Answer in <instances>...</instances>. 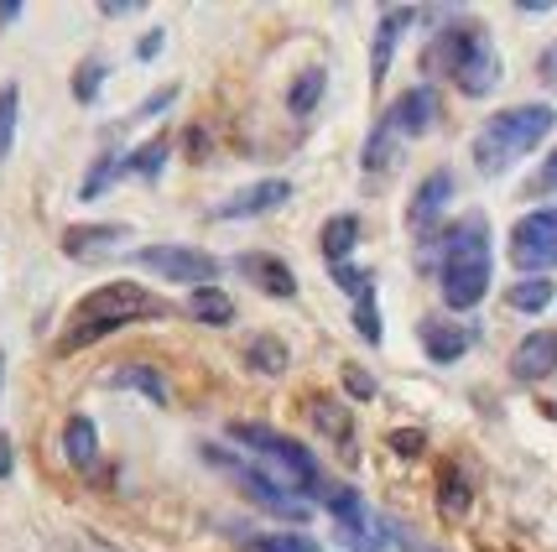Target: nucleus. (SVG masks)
I'll use <instances>...</instances> for the list:
<instances>
[{
	"label": "nucleus",
	"instance_id": "23",
	"mask_svg": "<svg viewBox=\"0 0 557 552\" xmlns=\"http://www.w3.org/2000/svg\"><path fill=\"white\" fill-rule=\"evenodd\" d=\"M355 329H360L364 344H381V312H375V271H364V282L355 292Z\"/></svg>",
	"mask_w": 557,
	"mask_h": 552
},
{
	"label": "nucleus",
	"instance_id": "28",
	"mask_svg": "<svg viewBox=\"0 0 557 552\" xmlns=\"http://www.w3.org/2000/svg\"><path fill=\"white\" fill-rule=\"evenodd\" d=\"M308 407H313V422H318L323 432H329L334 443H344V449L355 443V422H349V412H344V407H334L329 396H313Z\"/></svg>",
	"mask_w": 557,
	"mask_h": 552
},
{
	"label": "nucleus",
	"instance_id": "8",
	"mask_svg": "<svg viewBox=\"0 0 557 552\" xmlns=\"http://www.w3.org/2000/svg\"><path fill=\"white\" fill-rule=\"evenodd\" d=\"M329 516H334V531H339V542L349 552H391V527L364 505V495L355 484H334L329 495Z\"/></svg>",
	"mask_w": 557,
	"mask_h": 552
},
{
	"label": "nucleus",
	"instance_id": "5",
	"mask_svg": "<svg viewBox=\"0 0 557 552\" xmlns=\"http://www.w3.org/2000/svg\"><path fill=\"white\" fill-rule=\"evenodd\" d=\"M557 125V110L553 105H510L500 115H490L480 125V136H474V168L485 172V177H500L506 168H516L527 151L553 136Z\"/></svg>",
	"mask_w": 557,
	"mask_h": 552
},
{
	"label": "nucleus",
	"instance_id": "22",
	"mask_svg": "<svg viewBox=\"0 0 557 552\" xmlns=\"http://www.w3.org/2000/svg\"><path fill=\"white\" fill-rule=\"evenodd\" d=\"M110 385H121V391H141V396H151L157 407L168 402V381H162V370H157V365H115V370H110Z\"/></svg>",
	"mask_w": 557,
	"mask_h": 552
},
{
	"label": "nucleus",
	"instance_id": "29",
	"mask_svg": "<svg viewBox=\"0 0 557 552\" xmlns=\"http://www.w3.org/2000/svg\"><path fill=\"white\" fill-rule=\"evenodd\" d=\"M16 115H22V84H5L0 89V162L11 157V142H16Z\"/></svg>",
	"mask_w": 557,
	"mask_h": 552
},
{
	"label": "nucleus",
	"instance_id": "39",
	"mask_svg": "<svg viewBox=\"0 0 557 552\" xmlns=\"http://www.w3.org/2000/svg\"><path fill=\"white\" fill-rule=\"evenodd\" d=\"M536 188H557V151L547 157V168L536 172Z\"/></svg>",
	"mask_w": 557,
	"mask_h": 552
},
{
	"label": "nucleus",
	"instance_id": "21",
	"mask_svg": "<svg viewBox=\"0 0 557 552\" xmlns=\"http://www.w3.org/2000/svg\"><path fill=\"white\" fill-rule=\"evenodd\" d=\"M168 157H172V136H151V142H141L136 151L121 157V177H146V183H157L162 168H168Z\"/></svg>",
	"mask_w": 557,
	"mask_h": 552
},
{
	"label": "nucleus",
	"instance_id": "24",
	"mask_svg": "<svg viewBox=\"0 0 557 552\" xmlns=\"http://www.w3.org/2000/svg\"><path fill=\"white\" fill-rule=\"evenodd\" d=\"M245 365H250L256 376H282V370H287V344L276 334L250 339V344H245Z\"/></svg>",
	"mask_w": 557,
	"mask_h": 552
},
{
	"label": "nucleus",
	"instance_id": "17",
	"mask_svg": "<svg viewBox=\"0 0 557 552\" xmlns=\"http://www.w3.org/2000/svg\"><path fill=\"white\" fill-rule=\"evenodd\" d=\"M63 458H69L78 475H89V469L99 464V428H95V417L73 412L69 422H63Z\"/></svg>",
	"mask_w": 557,
	"mask_h": 552
},
{
	"label": "nucleus",
	"instance_id": "14",
	"mask_svg": "<svg viewBox=\"0 0 557 552\" xmlns=\"http://www.w3.org/2000/svg\"><path fill=\"white\" fill-rule=\"evenodd\" d=\"M417 339H422V349H428L433 365H454V360H463V349L474 344V329H469V323H448V318H422V323H417Z\"/></svg>",
	"mask_w": 557,
	"mask_h": 552
},
{
	"label": "nucleus",
	"instance_id": "3",
	"mask_svg": "<svg viewBox=\"0 0 557 552\" xmlns=\"http://www.w3.org/2000/svg\"><path fill=\"white\" fill-rule=\"evenodd\" d=\"M422 73L454 78L469 99H485L500 89V52H495L485 26H443L422 48Z\"/></svg>",
	"mask_w": 557,
	"mask_h": 552
},
{
	"label": "nucleus",
	"instance_id": "6",
	"mask_svg": "<svg viewBox=\"0 0 557 552\" xmlns=\"http://www.w3.org/2000/svg\"><path fill=\"white\" fill-rule=\"evenodd\" d=\"M433 125H437V95L428 89V84H417V89H407V95H396L386 105L381 125L370 131V142H364V172L396 168V146L428 136Z\"/></svg>",
	"mask_w": 557,
	"mask_h": 552
},
{
	"label": "nucleus",
	"instance_id": "13",
	"mask_svg": "<svg viewBox=\"0 0 557 552\" xmlns=\"http://www.w3.org/2000/svg\"><path fill=\"white\" fill-rule=\"evenodd\" d=\"M292 198V183L287 177H267V183H250L240 188L235 198H224L214 209V219H256V214H271V209H282Z\"/></svg>",
	"mask_w": 557,
	"mask_h": 552
},
{
	"label": "nucleus",
	"instance_id": "37",
	"mask_svg": "<svg viewBox=\"0 0 557 552\" xmlns=\"http://www.w3.org/2000/svg\"><path fill=\"white\" fill-rule=\"evenodd\" d=\"M542 78H547V84L557 89V42H553L547 52H542Z\"/></svg>",
	"mask_w": 557,
	"mask_h": 552
},
{
	"label": "nucleus",
	"instance_id": "34",
	"mask_svg": "<svg viewBox=\"0 0 557 552\" xmlns=\"http://www.w3.org/2000/svg\"><path fill=\"white\" fill-rule=\"evenodd\" d=\"M344 391H349L355 402H370V396H375V381L364 376V365H344Z\"/></svg>",
	"mask_w": 557,
	"mask_h": 552
},
{
	"label": "nucleus",
	"instance_id": "11",
	"mask_svg": "<svg viewBox=\"0 0 557 552\" xmlns=\"http://www.w3.org/2000/svg\"><path fill=\"white\" fill-rule=\"evenodd\" d=\"M553 370H557V329H532V334L510 349V376L521 385L547 381Z\"/></svg>",
	"mask_w": 557,
	"mask_h": 552
},
{
	"label": "nucleus",
	"instance_id": "4",
	"mask_svg": "<svg viewBox=\"0 0 557 552\" xmlns=\"http://www.w3.org/2000/svg\"><path fill=\"white\" fill-rule=\"evenodd\" d=\"M230 438L245 449V458L267 475L276 490H287V495H329L334 484L323 480V469H318V458L297 443V438H287V432L276 428H261V422H230Z\"/></svg>",
	"mask_w": 557,
	"mask_h": 552
},
{
	"label": "nucleus",
	"instance_id": "30",
	"mask_svg": "<svg viewBox=\"0 0 557 552\" xmlns=\"http://www.w3.org/2000/svg\"><path fill=\"white\" fill-rule=\"evenodd\" d=\"M245 552H323L308 531H282V537H245Z\"/></svg>",
	"mask_w": 557,
	"mask_h": 552
},
{
	"label": "nucleus",
	"instance_id": "2",
	"mask_svg": "<svg viewBox=\"0 0 557 552\" xmlns=\"http://www.w3.org/2000/svg\"><path fill=\"white\" fill-rule=\"evenodd\" d=\"M168 312L172 308L162 297H151V292L136 287V282H104V287H95L69 312V329L58 339V355H78V349L110 339L115 329L136 323V318H168Z\"/></svg>",
	"mask_w": 557,
	"mask_h": 552
},
{
	"label": "nucleus",
	"instance_id": "42",
	"mask_svg": "<svg viewBox=\"0 0 557 552\" xmlns=\"http://www.w3.org/2000/svg\"><path fill=\"white\" fill-rule=\"evenodd\" d=\"M0 381H5V349H0Z\"/></svg>",
	"mask_w": 557,
	"mask_h": 552
},
{
	"label": "nucleus",
	"instance_id": "31",
	"mask_svg": "<svg viewBox=\"0 0 557 552\" xmlns=\"http://www.w3.org/2000/svg\"><path fill=\"white\" fill-rule=\"evenodd\" d=\"M115 177H121V157H115V151H104V157H99L95 168H89V177H84V188H78V198H84V204H89V198H99V193L110 188Z\"/></svg>",
	"mask_w": 557,
	"mask_h": 552
},
{
	"label": "nucleus",
	"instance_id": "18",
	"mask_svg": "<svg viewBox=\"0 0 557 552\" xmlns=\"http://www.w3.org/2000/svg\"><path fill=\"white\" fill-rule=\"evenodd\" d=\"M412 22H417L412 5H396V11H386V16H381V26H375V48H370V78H375V84L386 78L391 58H396V37H401Z\"/></svg>",
	"mask_w": 557,
	"mask_h": 552
},
{
	"label": "nucleus",
	"instance_id": "41",
	"mask_svg": "<svg viewBox=\"0 0 557 552\" xmlns=\"http://www.w3.org/2000/svg\"><path fill=\"white\" fill-rule=\"evenodd\" d=\"M73 552H115V548H110V542H78Z\"/></svg>",
	"mask_w": 557,
	"mask_h": 552
},
{
	"label": "nucleus",
	"instance_id": "26",
	"mask_svg": "<svg viewBox=\"0 0 557 552\" xmlns=\"http://www.w3.org/2000/svg\"><path fill=\"white\" fill-rule=\"evenodd\" d=\"M553 297H557L553 277H527V282H516V287L506 292V303H510L516 312H542V308H553Z\"/></svg>",
	"mask_w": 557,
	"mask_h": 552
},
{
	"label": "nucleus",
	"instance_id": "40",
	"mask_svg": "<svg viewBox=\"0 0 557 552\" xmlns=\"http://www.w3.org/2000/svg\"><path fill=\"white\" fill-rule=\"evenodd\" d=\"M16 16H22V5H0V26H11Z\"/></svg>",
	"mask_w": 557,
	"mask_h": 552
},
{
	"label": "nucleus",
	"instance_id": "25",
	"mask_svg": "<svg viewBox=\"0 0 557 552\" xmlns=\"http://www.w3.org/2000/svg\"><path fill=\"white\" fill-rule=\"evenodd\" d=\"M188 312H194L198 323H235V303H230V292L219 287H194V297H188Z\"/></svg>",
	"mask_w": 557,
	"mask_h": 552
},
{
	"label": "nucleus",
	"instance_id": "12",
	"mask_svg": "<svg viewBox=\"0 0 557 552\" xmlns=\"http://www.w3.org/2000/svg\"><path fill=\"white\" fill-rule=\"evenodd\" d=\"M448 198H454V172H448V168L428 172V177L417 183V193H412V209H407V224H412L417 235H433V224L443 219V209H448Z\"/></svg>",
	"mask_w": 557,
	"mask_h": 552
},
{
	"label": "nucleus",
	"instance_id": "20",
	"mask_svg": "<svg viewBox=\"0 0 557 552\" xmlns=\"http://www.w3.org/2000/svg\"><path fill=\"white\" fill-rule=\"evenodd\" d=\"M318 245H323V261L329 266H344L355 256V245H360V214H334L323 219V230H318Z\"/></svg>",
	"mask_w": 557,
	"mask_h": 552
},
{
	"label": "nucleus",
	"instance_id": "32",
	"mask_svg": "<svg viewBox=\"0 0 557 552\" xmlns=\"http://www.w3.org/2000/svg\"><path fill=\"white\" fill-rule=\"evenodd\" d=\"M99 78H104V63H78V73H73V99L89 105V99L99 95Z\"/></svg>",
	"mask_w": 557,
	"mask_h": 552
},
{
	"label": "nucleus",
	"instance_id": "19",
	"mask_svg": "<svg viewBox=\"0 0 557 552\" xmlns=\"http://www.w3.org/2000/svg\"><path fill=\"white\" fill-rule=\"evenodd\" d=\"M474 501V484H469V469H463L459 458H448L443 469H437V511L448 516V522H459L463 511Z\"/></svg>",
	"mask_w": 557,
	"mask_h": 552
},
{
	"label": "nucleus",
	"instance_id": "16",
	"mask_svg": "<svg viewBox=\"0 0 557 552\" xmlns=\"http://www.w3.org/2000/svg\"><path fill=\"white\" fill-rule=\"evenodd\" d=\"M121 241H131L125 224H73V230H63V256L69 261H95V256H110Z\"/></svg>",
	"mask_w": 557,
	"mask_h": 552
},
{
	"label": "nucleus",
	"instance_id": "27",
	"mask_svg": "<svg viewBox=\"0 0 557 552\" xmlns=\"http://www.w3.org/2000/svg\"><path fill=\"white\" fill-rule=\"evenodd\" d=\"M323 89H329V73L323 69H308L297 84H292V95H287V110L297 115V121H308L318 110V99H323Z\"/></svg>",
	"mask_w": 557,
	"mask_h": 552
},
{
	"label": "nucleus",
	"instance_id": "1",
	"mask_svg": "<svg viewBox=\"0 0 557 552\" xmlns=\"http://www.w3.org/2000/svg\"><path fill=\"white\" fill-rule=\"evenodd\" d=\"M437 271V292L454 312H469L485 303L490 292V219L474 209V214H459L454 224H443L428 235V250H422Z\"/></svg>",
	"mask_w": 557,
	"mask_h": 552
},
{
	"label": "nucleus",
	"instance_id": "7",
	"mask_svg": "<svg viewBox=\"0 0 557 552\" xmlns=\"http://www.w3.org/2000/svg\"><path fill=\"white\" fill-rule=\"evenodd\" d=\"M203 458H209L214 469H224V475L240 484V490L261 505V511L282 516V522H302V527H308V501H297V495H287V490H276V484H271L245 454H230V449H219V443H203Z\"/></svg>",
	"mask_w": 557,
	"mask_h": 552
},
{
	"label": "nucleus",
	"instance_id": "9",
	"mask_svg": "<svg viewBox=\"0 0 557 552\" xmlns=\"http://www.w3.org/2000/svg\"><path fill=\"white\" fill-rule=\"evenodd\" d=\"M510 266L516 271H532V277L557 266V204L516 219V230H510Z\"/></svg>",
	"mask_w": 557,
	"mask_h": 552
},
{
	"label": "nucleus",
	"instance_id": "38",
	"mask_svg": "<svg viewBox=\"0 0 557 552\" xmlns=\"http://www.w3.org/2000/svg\"><path fill=\"white\" fill-rule=\"evenodd\" d=\"M172 99H177V89H162V95H151V99H146V110H141V115H157V110H168Z\"/></svg>",
	"mask_w": 557,
	"mask_h": 552
},
{
	"label": "nucleus",
	"instance_id": "33",
	"mask_svg": "<svg viewBox=\"0 0 557 552\" xmlns=\"http://www.w3.org/2000/svg\"><path fill=\"white\" fill-rule=\"evenodd\" d=\"M386 443H391V449H396L401 458H422V454H428V432H417V428H396Z\"/></svg>",
	"mask_w": 557,
	"mask_h": 552
},
{
	"label": "nucleus",
	"instance_id": "10",
	"mask_svg": "<svg viewBox=\"0 0 557 552\" xmlns=\"http://www.w3.org/2000/svg\"><path fill=\"white\" fill-rule=\"evenodd\" d=\"M136 266L168 277V282H183V287H209L219 282V261L198 245H141L136 250Z\"/></svg>",
	"mask_w": 557,
	"mask_h": 552
},
{
	"label": "nucleus",
	"instance_id": "15",
	"mask_svg": "<svg viewBox=\"0 0 557 552\" xmlns=\"http://www.w3.org/2000/svg\"><path fill=\"white\" fill-rule=\"evenodd\" d=\"M235 271H240L245 282H256V287L267 292V297H297V277H292L287 261H276V256H267V250H245L240 261H235Z\"/></svg>",
	"mask_w": 557,
	"mask_h": 552
},
{
	"label": "nucleus",
	"instance_id": "36",
	"mask_svg": "<svg viewBox=\"0 0 557 552\" xmlns=\"http://www.w3.org/2000/svg\"><path fill=\"white\" fill-rule=\"evenodd\" d=\"M11 469H16V443H11V438L0 432V480H5Z\"/></svg>",
	"mask_w": 557,
	"mask_h": 552
},
{
	"label": "nucleus",
	"instance_id": "35",
	"mask_svg": "<svg viewBox=\"0 0 557 552\" xmlns=\"http://www.w3.org/2000/svg\"><path fill=\"white\" fill-rule=\"evenodd\" d=\"M162 37H168V32H146V37H141V48H136V58H141V63H151V58L162 52Z\"/></svg>",
	"mask_w": 557,
	"mask_h": 552
}]
</instances>
